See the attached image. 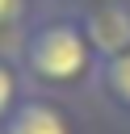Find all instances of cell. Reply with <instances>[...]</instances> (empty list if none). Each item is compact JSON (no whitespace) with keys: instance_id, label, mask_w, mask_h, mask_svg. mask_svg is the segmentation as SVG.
<instances>
[{"instance_id":"6da1fadb","label":"cell","mask_w":130,"mask_h":134,"mask_svg":"<svg viewBox=\"0 0 130 134\" xmlns=\"http://www.w3.org/2000/svg\"><path fill=\"white\" fill-rule=\"evenodd\" d=\"M17 63L38 92H75L96 80L101 54L84 29V17L67 4H42L17 42Z\"/></svg>"},{"instance_id":"7a4b0ae2","label":"cell","mask_w":130,"mask_h":134,"mask_svg":"<svg viewBox=\"0 0 130 134\" xmlns=\"http://www.w3.org/2000/svg\"><path fill=\"white\" fill-rule=\"evenodd\" d=\"M0 134H75V126L50 92H25V100L13 109Z\"/></svg>"},{"instance_id":"3957f363","label":"cell","mask_w":130,"mask_h":134,"mask_svg":"<svg viewBox=\"0 0 130 134\" xmlns=\"http://www.w3.org/2000/svg\"><path fill=\"white\" fill-rule=\"evenodd\" d=\"M80 17H84V29L101 59L130 46V0H101V4L84 8Z\"/></svg>"},{"instance_id":"277c9868","label":"cell","mask_w":130,"mask_h":134,"mask_svg":"<svg viewBox=\"0 0 130 134\" xmlns=\"http://www.w3.org/2000/svg\"><path fill=\"white\" fill-rule=\"evenodd\" d=\"M92 88L105 96V105H113L117 113H130V46L101 59Z\"/></svg>"},{"instance_id":"5b68a950","label":"cell","mask_w":130,"mask_h":134,"mask_svg":"<svg viewBox=\"0 0 130 134\" xmlns=\"http://www.w3.org/2000/svg\"><path fill=\"white\" fill-rule=\"evenodd\" d=\"M38 0H0V50H17V42H21V34H25V25L38 17Z\"/></svg>"},{"instance_id":"8992f818","label":"cell","mask_w":130,"mask_h":134,"mask_svg":"<svg viewBox=\"0 0 130 134\" xmlns=\"http://www.w3.org/2000/svg\"><path fill=\"white\" fill-rule=\"evenodd\" d=\"M25 71H21V63H17V54H8V50H0V126L13 117V109L25 100Z\"/></svg>"},{"instance_id":"52a82bcc","label":"cell","mask_w":130,"mask_h":134,"mask_svg":"<svg viewBox=\"0 0 130 134\" xmlns=\"http://www.w3.org/2000/svg\"><path fill=\"white\" fill-rule=\"evenodd\" d=\"M50 4H67V8L84 13V8H92V4H101V0H50Z\"/></svg>"}]
</instances>
